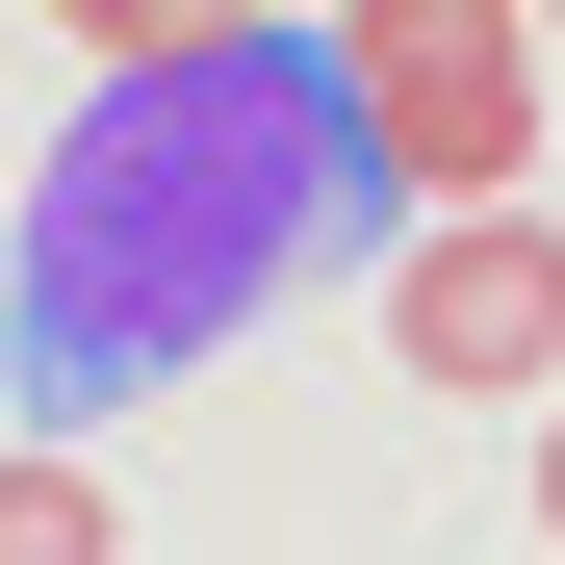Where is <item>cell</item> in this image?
Wrapping results in <instances>:
<instances>
[{
  "label": "cell",
  "mask_w": 565,
  "mask_h": 565,
  "mask_svg": "<svg viewBox=\"0 0 565 565\" xmlns=\"http://www.w3.org/2000/svg\"><path fill=\"white\" fill-rule=\"evenodd\" d=\"M334 180H386L360 154V26H180L154 77H104V104L52 129V206H26V386L52 437L154 386V360H206L257 309V257H309L334 232Z\"/></svg>",
  "instance_id": "6da1fadb"
},
{
  "label": "cell",
  "mask_w": 565,
  "mask_h": 565,
  "mask_svg": "<svg viewBox=\"0 0 565 565\" xmlns=\"http://www.w3.org/2000/svg\"><path fill=\"white\" fill-rule=\"evenodd\" d=\"M360 154L412 180V206H514V154H540V26L514 0H360Z\"/></svg>",
  "instance_id": "7a4b0ae2"
},
{
  "label": "cell",
  "mask_w": 565,
  "mask_h": 565,
  "mask_svg": "<svg viewBox=\"0 0 565 565\" xmlns=\"http://www.w3.org/2000/svg\"><path fill=\"white\" fill-rule=\"evenodd\" d=\"M386 360H412V386H540V412H565V232H540V206H462V232H412V282H386Z\"/></svg>",
  "instance_id": "3957f363"
},
{
  "label": "cell",
  "mask_w": 565,
  "mask_h": 565,
  "mask_svg": "<svg viewBox=\"0 0 565 565\" xmlns=\"http://www.w3.org/2000/svg\"><path fill=\"white\" fill-rule=\"evenodd\" d=\"M0 565H129V514H104V462H77V437L0 462Z\"/></svg>",
  "instance_id": "277c9868"
},
{
  "label": "cell",
  "mask_w": 565,
  "mask_h": 565,
  "mask_svg": "<svg viewBox=\"0 0 565 565\" xmlns=\"http://www.w3.org/2000/svg\"><path fill=\"white\" fill-rule=\"evenodd\" d=\"M540 540H565V412H540Z\"/></svg>",
  "instance_id": "5b68a950"
},
{
  "label": "cell",
  "mask_w": 565,
  "mask_h": 565,
  "mask_svg": "<svg viewBox=\"0 0 565 565\" xmlns=\"http://www.w3.org/2000/svg\"><path fill=\"white\" fill-rule=\"evenodd\" d=\"M540 77H565V26H540Z\"/></svg>",
  "instance_id": "8992f818"
}]
</instances>
